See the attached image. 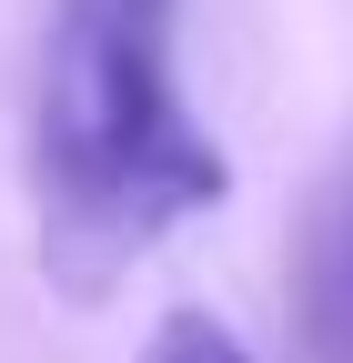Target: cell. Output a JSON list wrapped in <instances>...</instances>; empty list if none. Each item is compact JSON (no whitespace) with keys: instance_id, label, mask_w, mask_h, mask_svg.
Wrapping results in <instances>:
<instances>
[{"instance_id":"obj_1","label":"cell","mask_w":353,"mask_h":363,"mask_svg":"<svg viewBox=\"0 0 353 363\" xmlns=\"http://www.w3.org/2000/svg\"><path fill=\"white\" fill-rule=\"evenodd\" d=\"M30 182L51 252L101 283L223 202V142L182 91V0H51L30 91Z\"/></svg>"},{"instance_id":"obj_2","label":"cell","mask_w":353,"mask_h":363,"mask_svg":"<svg viewBox=\"0 0 353 363\" xmlns=\"http://www.w3.org/2000/svg\"><path fill=\"white\" fill-rule=\"evenodd\" d=\"M313 333L333 363H353V192L333 212V233H323V262H313Z\"/></svg>"},{"instance_id":"obj_3","label":"cell","mask_w":353,"mask_h":363,"mask_svg":"<svg viewBox=\"0 0 353 363\" xmlns=\"http://www.w3.org/2000/svg\"><path fill=\"white\" fill-rule=\"evenodd\" d=\"M142 363H252V353H242V333L223 323V313H202V303H182V313H162V323H152Z\"/></svg>"}]
</instances>
